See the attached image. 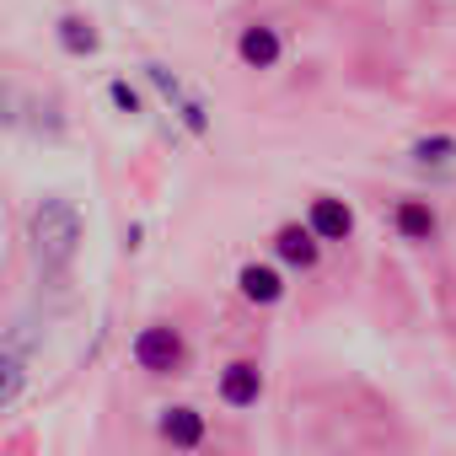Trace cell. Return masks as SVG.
Here are the masks:
<instances>
[{
	"label": "cell",
	"instance_id": "obj_13",
	"mask_svg": "<svg viewBox=\"0 0 456 456\" xmlns=\"http://www.w3.org/2000/svg\"><path fill=\"white\" fill-rule=\"evenodd\" d=\"M413 161L419 167H445V161H456V140L451 134H429V140L413 145Z\"/></svg>",
	"mask_w": 456,
	"mask_h": 456
},
{
	"label": "cell",
	"instance_id": "obj_9",
	"mask_svg": "<svg viewBox=\"0 0 456 456\" xmlns=\"http://www.w3.org/2000/svg\"><path fill=\"white\" fill-rule=\"evenodd\" d=\"M274 253H280V264H290V269H317L322 242H317L312 225H280V232H274Z\"/></svg>",
	"mask_w": 456,
	"mask_h": 456
},
{
	"label": "cell",
	"instance_id": "obj_10",
	"mask_svg": "<svg viewBox=\"0 0 456 456\" xmlns=\"http://www.w3.org/2000/svg\"><path fill=\"white\" fill-rule=\"evenodd\" d=\"M392 225H397L403 242H435V232H440V220H435L429 199H403V204L392 209Z\"/></svg>",
	"mask_w": 456,
	"mask_h": 456
},
{
	"label": "cell",
	"instance_id": "obj_8",
	"mask_svg": "<svg viewBox=\"0 0 456 456\" xmlns=\"http://www.w3.org/2000/svg\"><path fill=\"white\" fill-rule=\"evenodd\" d=\"M145 76H151V81L161 86V97H167V102L177 108V118H183V124H188L193 134H209V118H204V102H199V97H188V92H183V81H177V76H172L167 65H145Z\"/></svg>",
	"mask_w": 456,
	"mask_h": 456
},
{
	"label": "cell",
	"instance_id": "obj_5",
	"mask_svg": "<svg viewBox=\"0 0 456 456\" xmlns=\"http://www.w3.org/2000/svg\"><path fill=\"white\" fill-rule=\"evenodd\" d=\"M258 397H264V370L253 360H232L220 370V403L225 408H258Z\"/></svg>",
	"mask_w": 456,
	"mask_h": 456
},
{
	"label": "cell",
	"instance_id": "obj_7",
	"mask_svg": "<svg viewBox=\"0 0 456 456\" xmlns=\"http://www.w3.org/2000/svg\"><path fill=\"white\" fill-rule=\"evenodd\" d=\"M156 435H161L167 445L193 451V445H204V413H199V408H188V403H172V408H161V413H156Z\"/></svg>",
	"mask_w": 456,
	"mask_h": 456
},
{
	"label": "cell",
	"instance_id": "obj_2",
	"mask_svg": "<svg viewBox=\"0 0 456 456\" xmlns=\"http://www.w3.org/2000/svg\"><path fill=\"white\" fill-rule=\"evenodd\" d=\"M129 354H134V365H140L145 376H177L183 360H188V344H183V333H177L172 322H151V328L134 333Z\"/></svg>",
	"mask_w": 456,
	"mask_h": 456
},
{
	"label": "cell",
	"instance_id": "obj_4",
	"mask_svg": "<svg viewBox=\"0 0 456 456\" xmlns=\"http://www.w3.org/2000/svg\"><path fill=\"white\" fill-rule=\"evenodd\" d=\"M306 225L317 232V242H349V237H354V209H349L344 199L322 193V199H312V209H306Z\"/></svg>",
	"mask_w": 456,
	"mask_h": 456
},
{
	"label": "cell",
	"instance_id": "obj_3",
	"mask_svg": "<svg viewBox=\"0 0 456 456\" xmlns=\"http://www.w3.org/2000/svg\"><path fill=\"white\" fill-rule=\"evenodd\" d=\"M237 60H242L248 70H274V65L285 60L280 28H274V22H248V28L237 33Z\"/></svg>",
	"mask_w": 456,
	"mask_h": 456
},
{
	"label": "cell",
	"instance_id": "obj_11",
	"mask_svg": "<svg viewBox=\"0 0 456 456\" xmlns=\"http://www.w3.org/2000/svg\"><path fill=\"white\" fill-rule=\"evenodd\" d=\"M54 38H60V49L65 54H76V60H86V54H97V28L86 22V17H60V28H54Z\"/></svg>",
	"mask_w": 456,
	"mask_h": 456
},
{
	"label": "cell",
	"instance_id": "obj_6",
	"mask_svg": "<svg viewBox=\"0 0 456 456\" xmlns=\"http://www.w3.org/2000/svg\"><path fill=\"white\" fill-rule=\"evenodd\" d=\"M237 296L248 306H274V301H285V274L274 264H242L237 269Z\"/></svg>",
	"mask_w": 456,
	"mask_h": 456
},
{
	"label": "cell",
	"instance_id": "obj_12",
	"mask_svg": "<svg viewBox=\"0 0 456 456\" xmlns=\"http://www.w3.org/2000/svg\"><path fill=\"white\" fill-rule=\"evenodd\" d=\"M22 392H28V360L12 354V349H0V413L17 408Z\"/></svg>",
	"mask_w": 456,
	"mask_h": 456
},
{
	"label": "cell",
	"instance_id": "obj_1",
	"mask_svg": "<svg viewBox=\"0 0 456 456\" xmlns=\"http://www.w3.org/2000/svg\"><path fill=\"white\" fill-rule=\"evenodd\" d=\"M81 237H86V225H81V209L60 193L38 199L33 215H28V248H33V264L44 274H65L81 253Z\"/></svg>",
	"mask_w": 456,
	"mask_h": 456
},
{
	"label": "cell",
	"instance_id": "obj_15",
	"mask_svg": "<svg viewBox=\"0 0 456 456\" xmlns=\"http://www.w3.org/2000/svg\"><path fill=\"white\" fill-rule=\"evenodd\" d=\"M17 108H22V97H17L12 86H0V124H6V129H17V124H22V113H17Z\"/></svg>",
	"mask_w": 456,
	"mask_h": 456
},
{
	"label": "cell",
	"instance_id": "obj_14",
	"mask_svg": "<svg viewBox=\"0 0 456 456\" xmlns=\"http://www.w3.org/2000/svg\"><path fill=\"white\" fill-rule=\"evenodd\" d=\"M108 97H113V108H118V113H140V108H145V102H140V92H134L129 81H108Z\"/></svg>",
	"mask_w": 456,
	"mask_h": 456
}]
</instances>
